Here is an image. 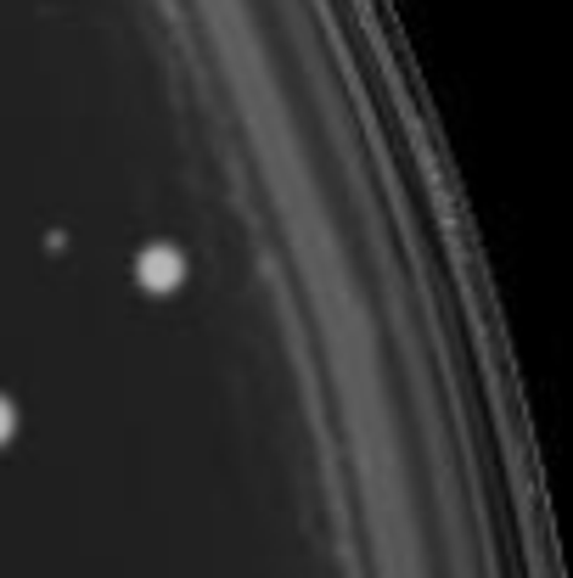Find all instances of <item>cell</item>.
<instances>
[{"label": "cell", "mask_w": 573, "mask_h": 578, "mask_svg": "<svg viewBox=\"0 0 573 578\" xmlns=\"http://www.w3.org/2000/svg\"><path fill=\"white\" fill-rule=\"evenodd\" d=\"M135 275H141V286H153V293H175L180 275H186V259L175 248H147L141 264H135Z\"/></svg>", "instance_id": "1"}, {"label": "cell", "mask_w": 573, "mask_h": 578, "mask_svg": "<svg viewBox=\"0 0 573 578\" xmlns=\"http://www.w3.org/2000/svg\"><path fill=\"white\" fill-rule=\"evenodd\" d=\"M7 432H12V405L0 399V439H7Z\"/></svg>", "instance_id": "2"}]
</instances>
